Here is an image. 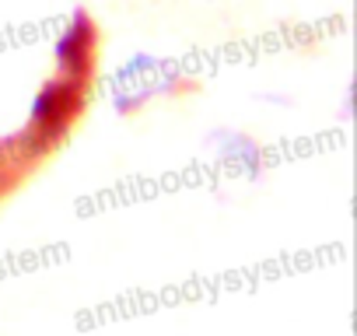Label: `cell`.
I'll use <instances>...</instances> for the list:
<instances>
[{"mask_svg": "<svg viewBox=\"0 0 357 336\" xmlns=\"http://www.w3.org/2000/svg\"><path fill=\"white\" fill-rule=\"evenodd\" d=\"M91 49V22L84 11L74 15V22L67 25V32L56 39V63L60 67H70L77 60H84V53Z\"/></svg>", "mask_w": 357, "mask_h": 336, "instance_id": "cell-1", "label": "cell"}, {"mask_svg": "<svg viewBox=\"0 0 357 336\" xmlns=\"http://www.w3.org/2000/svg\"><path fill=\"white\" fill-rule=\"evenodd\" d=\"M67 102H70V91L56 81V84H50V88H43L39 91V98H36V109H32V123L39 126V123H56L63 112H67Z\"/></svg>", "mask_w": 357, "mask_h": 336, "instance_id": "cell-2", "label": "cell"}]
</instances>
